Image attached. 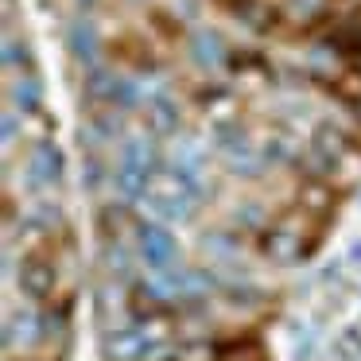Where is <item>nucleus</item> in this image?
Here are the masks:
<instances>
[{"instance_id": "f257e3e1", "label": "nucleus", "mask_w": 361, "mask_h": 361, "mask_svg": "<svg viewBox=\"0 0 361 361\" xmlns=\"http://www.w3.org/2000/svg\"><path fill=\"white\" fill-rule=\"evenodd\" d=\"M164 167H167V156H164V144H159L156 136H148L144 128L140 133H128L125 140L113 148L109 187L121 195V202H140L148 183L156 179Z\"/></svg>"}, {"instance_id": "f03ea898", "label": "nucleus", "mask_w": 361, "mask_h": 361, "mask_svg": "<svg viewBox=\"0 0 361 361\" xmlns=\"http://www.w3.org/2000/svg\"><path fill=\"white\" fill-rule=\"evenodd\" d=\"M144 94H148V86H144L140 74L125 71L117 63H97L82 71V102L86 105H113V109L133 117V113H140Z\"/></svg>"}, {"instance_id": "7ed1b4c3", "label": "nucleus", "mask_w": 361, "mask_h": 361, "mask_svg": "<svg viewBox=\"0 0 361 361\" xmlns=\"http://www.w3.org/2000/svg\"><path fill=\"white\" fill-rule=\"evenodd\" d=\"M133 237H136V257L140 264L148 268L152 276L167 272V268H179L183 249H179V237L171 233V226L159 218H136L133 221Z\"/></svg>"}, {"instance_id": "20e7f679", "label": "nucleus", "mask_w": 361, "mask_h": 361, "mask_svg": "<svg viewBox=\"0 0 361 361\" xmlns=\"http://www.w3.org/2000/svg\"><path fill=\"white\" fill-rule=\"evenodd\" d=\"M140 206L148 210V218H159V221H167V226H171V221H190L202 202H198V198L190 195V190L164 167V171L148 183V190L140 195Z\"/></svg>"}, {"instance_id": "39448f33", "label": "nucleus", "mask_w": 361, "mask_h": 361, "mask_svg": "<svg viewBox=\"0 0 361 361\" xmlns=\"http://www.w3.org/2000/svg\"><path fill=\"white\" fill-rule=\"evenodd\" d=\"M136 117H140L144 133L156 136L159 144L179 140V136L187 133V109H183V102L171 94V90H148Z\"/></svg>"}, {"instance_id": "423d86ee", "label": "nucleus", "mask_w": 361, "mask_h": 361, "mask_svg": "<svg viewBox=\"0 0 361 361\" xmlns=\"http://www.w3.org/2000/svg\"><path fill=\"white\" fill-rule=\"evenodd\" d=\"M226 78L237 82L241 90H268L280 86V66L272 63V55L260 47H229L226 55Z\"/></svg>"}, {"instance_id": "0eeeda50", "label": "nucleus", "mask_w": 361, "mask_h": 361, "mask_svg": "<svg viewBox=\"0 0 361 361\" xmlns=\"http://www.w3.org/2000/svg\"><path fill=\"white\" fill-rule=\"evenodd\" d=\"M229 20H237L241 27H249L252 35H280V27L288 24L280 0H214Z\"/></svg>"}, {"instance_id": "6e6552de", "label": "nucleus", "mask_w": 361, "mask_h": 361, "mask_svg": "<svg viewBox=\"0 0 361 361\" xmlns=\"http://www.w3.org/2000/svg\"><path fill=\"white\" fill-rule=\"evenodd\" d=\"M190 102L206 121L241 117V86L229 78H202L190 86Z\"/></svg>"}, {"instance_id": "1a4fd4ad", "label": "nucleus", "mask_w": 361, "mask_h": 361, "mask_svg": "<svg viewBox=\"0 0 361 361\" xmlns=\"http://www.w3.org/2000/svg\"><path fill=\"white\" fill-rule=\"evenodd\" d=\"M82 133H86V148H117L128 136V113L113 109V105H86V121H82Z\"/></svg>"}, {"instance_id": "9d476101", "label": "nucleus", "mask_w": 361, "mask_h": 361, "mask_svg": "<svg viewBox=\"0 0 361 361\" xmlns=\"http://www.w3.org/2000/svg\"><path fill=\"white\" fill-rule=\"evenodd\" d=\"M187 59H190V66H195L198 74H218L221 66H226V55H229V47L233 43L226 39V35L218 32V27H190V35H187Z\"/></svg>"}, {"instance_id": "9b49d317", "label": "nucleus", "mask_w": 361, "mask_h": 361, "mask_svg": "<svg viewBox=\"0 0 361 361\" xmlns=\"http://www.w3.org/2000/svg\"><path fill=\"white\" fill-rule=\"evenodd\" d=\"M24 175L35 190H47V187H59L66 179V152L59 148L51 136H43L32 152H27V164H24Z\"/></svg>"}, {"instance_id": "f8f14e48", "label": "nucleus", "mask_w": 361, "mask_h": 361, "mask_svg": "<svg viewBox=\"0 0 361 361\" xmlns=\"http://www.w3.org/2000/svg\"><path fill=\"white\" fill-rule=\"evenodd\" d=\"M66 55H71L74 63L82 66V71H90V66L105 63L109 47H105L102 27L94 24V16H78V20H71V27H66Z\"/></svg>"}, {"instance_id": "ddd939ff", "label": "nucleus", "mask_w": 361, "mask_h": 361, "mask_svg": "<svg viewBox=\"0 0 361 361\" xmlns=\"http://www.w3.org/2000/svg\"><path fill=\"white\" fill-rule=\"evenodd\" d=\"M109 63L125 66V71L140 74V78H156V74H164V59L148 47L144 35H128V39L113 43V47H109Z\"/></svg>"}, {"instance_id": "4468645a", "label": "nucleus", "mask_w": 361, "mask_h": 361, "mask_svg": "<svg viewBox=\"0 0 361 361\" xmlns=\"http://www.w3.org/2000/svg\"><path fill=\"white\" fill-rule=\"evenodd\" d=\"M314 82L322 86L326 97H334V105L353 121V125H361V78L357 74L342 66V74H319Z\"/></svg>"}, {"instance_id": "2eb2a0df", "label": "nucleus", "mask_w": 361, "mask_h": 361, "mask_svg": "<svg viewBox=\"0 0 361 361\" xmlns=\"http://www.w3.org/2000/svg\"><path fill=\"white\" fill-rule=\"evenodd\" d=\"M43 97H47V90H43V74L39 71L12 74L8 78V109H16L24 121L43 117Z\"/></svg>"}, {"instance_id": "dca6fc26", "label": "nucleus", "mask_w": 361, "mask_h": 361, "mask_svg": "<svg viewBox=\"0 0 361 361\" xmlns=\"http://www.w3.org/2000/svg\"><path fill=\"white\" fill-rule=\"evenodd\" d=\"M20 291L27 299H39V303L51 299V291H55V260L47 252H27L20 260Z\"/></svg>"}, {"instance_id": "f3484780", "label": "nucleus", "mask_w": 361, "mask_h": 361, "mask_svg": "<svg viewBox=\"0 0 361 361\" xmlns=\"http://www.w3.org/2000/svg\"><path fill=\"white\" fill-rule=\"evenodd\" d=\"M322 43L342 59L345 71H353L361 78V16L357 20H334V27L322 35Z\"/></svg>"}, {"instance_id": "a211bd4d", "label": "nucleus", "mask_w": 361, "mask_h": 361, "mask_svg": "<svg viewBox=\"0 0 361 361\" xmlns=\"http://www.w3.org/2000/svg\"><path fill=\"white\" fill-rule=\"evenodd\" d=\"M159 345V338H152L144 326H128L105 338V357L109 361H144Z\"/></svg>"}, {"instance_id": "6ab92c4d", "label": "nucleus", "mask_w": 361, "mask_h": 361, "mask_svg": "<svg viewBox=\"0 0 361 361\" xmlns=\"http://www.w3.org/2000/svg\"><path fill=\"white\" fill-rule=\"evenodd\" d=\"M4 71L8 74H32V71H39L35 66V55H32V47L27 43H16V35H4Z\"/></svg>"}, {"instance_id": "aec40b11", "label": "nucleus", "mask_w": 361, "mask_h": 361, "mask_svg": "<svg viewBox=\"0 0 361 361\" xmlns=\"http://www.w3.org/2000/svg\"><path fill=\"white\" fill-rule=\"evenodd\" d=\"M148 24L156 27V35H164L167 43H187V27H183V20L179 16H171V12H164V8H152L148 12Z\"/></svg>"}, {"instance_id": "412c9836", "label": "nucleus", "mask_w": 361, "mask_h": 361, "mask_svg": "<svg viewBox=\"0 0 361 361\" xmlns=\"http://www.w3.org/2000/svg\"><path fill=\"white\" fill-rule=\"evenodd\" d=\"M16 128H24V117H20L16 109H8V113H4V125H0V133H4V144L16 140Z\"/></svg>"}, {"instance_id": "4be33fe9", "label": "nucleus", "mask_w": 361, "mask_h": 361, "mask_svg": "<svg viewBox=\"0 0 361 361\" xmlns=\"http://www.w3.org/2000/svg\"><path fill=\"white\" fill-rule=\"evenodd\" d=\"M350 260H353V264H361V241H353V249H350Z\"/></svg>"}]
</instances>
